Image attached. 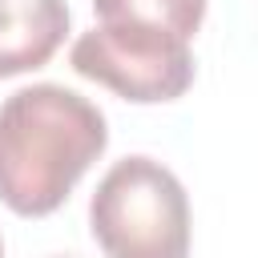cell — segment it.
I'll list each match as a JSON object with an SVG mask.
<instances>
[{"label": "cell", "instance_id": "cell-1", "mask_svg": "<svg viewBox=\"0 0 258 258\" xmlns=\"http://www.w3.org/2000/svg\"><path fill=\"white\" fill-rule=\"evenodd\" d=\"M109 145L105 113L77 89L40 81L0 105V202L20 218H48Z\"/></svg>", "mask_w": 258, "mask_h": 258}, {"label": "cell", "instance_id": "cell-2", "mask_svg": "<svg viewBox=\"0 0 258 258\" xmlns=\"http://www.w3.org/2000/svg\"><path fill=\"white\" fill-rule=\"evenodd\" d=\"M89 230L105 258H189L185 185L157 157H121L89 198Z\"/></svg>", "mask_w": 258, "mask_h": 258}, {"label": "cell", "instance_id": "cell-3", "mask_svg": "<svg viewBox=\"0 0 258 258\" xmlns=\"http://www.w3.org/2000/svg\"><path fill=\"white\" fill-rule=\"evenodd\" d=\"M73 73L113 89L133 105L177 101L194 85V52L189 40L125 20H101L73 40L69 52Z\"/></svg>", "mask_w": 258, "mask_h": 258}, {"label": "cell", "instance_id": "cell-4", "mask_svg": "<svg viewBox=\"0 0 258 258\" xmlns=\"http://www.w3.org/2000/svg\"><path fill=\"white\" fill-rule=\"evenodd\" d=\"M64 0H0V81L44 69L69 36Z\"/></svg>", "mask_w": 258, "mask_h": 258}, {"label": "cell", "instance_id": "cell-5", "mask_svg": "<svg viewBox=\"0 0 258 258\" xmlns=\"http://www.w3.org/2000/svg\"><path fill=\"white\" fill-rule=\"evenodd\" d=\"M93 12L97 20L149 24L189 40L206 20V0H93Z\"/></svg>", "mask_w": 258, "mask_h": 258}, {"label": "cell", "instance_id": "cell-6", "mask_svg": "<svg viewBox=\"0 0 258 258\" xmlns=\"http://www.w3.org/2000/svg\"><path fill=\"white\" fill-rule=\"evenodd\" d=\"M0 258H4V238H0Z\"/></svg>", "mask_w": 258, "mask_h": 258}, {"label": "cell", "instance_id": "cell-7", "mask_svg": "<svg viewBox=\"0 0 258 258\" xmlns=\"http://www.w3.org/2000/svg\"><path fill=\"white\" fill-rule=\"evenodd\" d=\"M56 258H69V254H56Z\"/></svg>", "mask_w": 258, "mask_h": 258}]
</instances>
